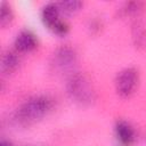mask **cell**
I'll return each instance as SVG.
<instances>
[{
  "mask_svg": "<svg viewBox=\"0 0 146 146\" xmlns=\"http://www.w3.org/2000/svg\"><path fill=\"white\" fill-rule=\"evenodd\" d=\"M55 99L48 95L27 98L15 112V121L22 125L35 123L54 111Z\"/></svg>",
  "mask_w": 146,
  "mask_h": 146,
  "instance_id": "1",
  "label": "cell"
},
{
  "mask_svg": "<svg viewBox=\"0 0 146 146\" xmlns=\"http://www.w3.org/2000/svg\"><path fill=\"white\" fill-rule=\"evenodd\" d=\"M66 91L70 98L81 106H89L96 100L95 88L84 73H71L66 82Z\"/></svg>",
  "mask_w": 146,
  "mask_h": 146,
  "instance_id": "2",
  "label": "cell"
},
{
  "mask_svg": "<svg viewBox=\"0 0 146 146\" xmlns=\"http://www.w3.org/2000/svg\"><path fill=\"white\" fill-rule=\"evenodd\" d=\"M139 83V73L135 67H127L120 71L115 78L116 94L122 98H128L135 94Z\"/></svg>",
  "mask_w": 146,
  "mask_h": 146,
  "instance_id": "3",
  "label": "cell"
},
{
  "mask_svg": "<svg viewBox=\"0 0 146 146\" xmlns=\"http://www.w3.org/2000/svg\"><path fill=\"white\" fill-rule=\"evenodd\" d=\"M78 63L76 51L70 46L58 47L51 57V66L58 73L71 72Z\"/></svg>",
  "mask_w": 146,
  "mask_h": 146,
  "instance_id": "4",
  "label": "cell"
},
{
  "mask_svg": "<svg viewBox=\"0 0 146 146\" xmlns=\"http://www.w3.org/2000/svg\"><path fill=\"white\" fill-rule=\"evenodd\" d=\"M14 47L17 52H31L38 47V38L31 30H22L15 38Z\"/></svg>",
  "mask_w": 146,
  "mask_h": 146,
  "instance_id": "5",
  "label": "cell"
},
{
  "mask_svg": "<svg viewBox=\"0 0 146 146\" xmlns=\"http://www.w3.org/2000/svg\"><path fill=\"white\" fill-rule=\"evenodd\" d=\"M114 133L117 141L123 146H130L136 140V131L133 127L124 120L116 121L114 125Z\"/></svg>",
  "mask_w": 146,
  "mask_h": 146,
  "instance_id": "6",
  "label": "cell"
},
{
  "mask_svg": "<svg viewBox=\"0 0 146 146\" xmlns=\"http://www.w3.org/2000/svg\"><path fill=\"white\" fill-rule=\"evenodd\" d=\"M59 15L60 11L57 2H48L41 9V19L49 30H51L52 26L60 19Z\"/></svg>",
  "mask_w": 146,
  "mask_h": 146,
  "instance_id": "7",
  "label": "cell"
},
{
  "mask_svg": "<svg viewBox=\"0 0 146 146\" xmlns=\"http://www.w3.org/2000/svg\"><path fill=\"white\" fill-rule=\"evenodd\" d=\"M19 66V56L16 50H7L1 58V70L6 74L14 73Z\"/></svg>",
  "mask_w": 146,
  "mask_h": 146,
  "instance_id": "8",
  "label": "cell"
},
{
  "mask_svg": "<svg viewBox=\"0 0 146 146\" xmlns=\"http://www.w3.org/2000/svg\"><path fill=\"white\" fill-rule=\"evenodd\" d=\"M132 41L136 48L144 49L146 48V27L143 22L135 21L131 27Z\"/></svg>",
  "mask_w": 146,
  "mask_h": 146,
  "instance_id": "9",
  "label": "cell"
},
{
  "mask_svg": "<svg viewBox=\"0 0 146 146\" xmlns=\"http://www.w3.org/2000/svg\"><path fill=\"white\" fill-rule=\"evenodd\" d=\"M0 9H1L0 10V26L2 29H6L14 21V11H13L10 5L6 1L1 2Z\"/></svg>",
  "mask_w": 146,
  "mask_h": 146,
  "instance_id": "10",
  "label": "cell"
},
{
  "mask_svg": "<svg viewBox=\"0 0 146 146\" xmlns=\"http://www.w3.org/2000/svg\"><path fill=\"white\" fill-rule=\"evenodd\" d=\"M57 5L59 7L60 14L72 15L80 10V8L83 6V2L79 0H65V1L57 2Z\"/></svg>",
  "mask_w": 146,
  "mask_h": 146,
  "instance_id": "11",
  "label": "cell"
},
{
  "mask_svg": "<svg viewBox=\"0 0 146 146\" xmlns=\"http://www.w3.org/2000/svg\"><path fill=\"white\" fill-rule=\"evenodd\" d=\"M143 10V2L139 1H130L125 2L120 8L121 16H136Z\"/></svg>",
  "mask_w": 146,
  "mask_h": 146,
  "instance_id": "12",
  "label": "cell"
},
{
  "mask_svg": "<svg viewBox=\"0 0 146 146\" xmlns=\"http://www.w3.org/2000/svg\"><path fill=\"white\" fill-rule=\"evenodd\" d=\"M51 31H52L55 34L59 35V36H64V35H66V34L68 33V31H70V26H68V24H67L66 22L59 19V21L52 26Z\"/></svg>",
  "mask_w": 146,
  "mask_h": 146,
  "instance_id": "13",
  "label": "cell"
},
{
  "mask_svg": "<svg viewBox=\"0 0 146 146\" xmlns=\"http://www.w3.org/2000/svg\"><path fill=\"white\" fill-rule=\"evenodd\" d=\"M102 29V22L99 19H91L90 24H89V30L92 34H97L100 32Z\"/></svg>",
  "mask_w": 146,
  "mask_h": 146,
  "instance_id": "14",
  "label": "cell"
},
{
  "mask_svg": "<svg viewBox=\"0 0 146 146\" xmlns=\"http://www.w3.org/2000/svg\"><path fill=\"white\" fill-rule=\"evenodd\" d=\"M0 146H14V145H13V143H11V141L6 140V139H2V140H1V143H0Z\"/></svg>",
  "mask_w": 146,
  "mask_h": 146,
  "instance_id": "15",
  "label": "cell"
}]
</instances>
